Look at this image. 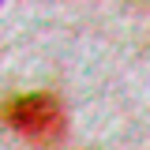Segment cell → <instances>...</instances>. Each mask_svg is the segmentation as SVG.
I'll list each match as a JSON object with an SVG mask.
<instances>
[{
	"label": "cell",
	"mask_w": 150,
	"mask_h": 150,
	"mask_svg": "<svg viewBox=\"0 0 150 150\" xmlns=\"http://www.w3.org/2000/svg\"><path fill=\"white\" fill-rule=\"evenodd\" d=\"M0 120L26 143H56L68 131V112L53 94H19L4 101Z\"/></svg>",
	"instance_id": "obj_1"
}]
</instances>
